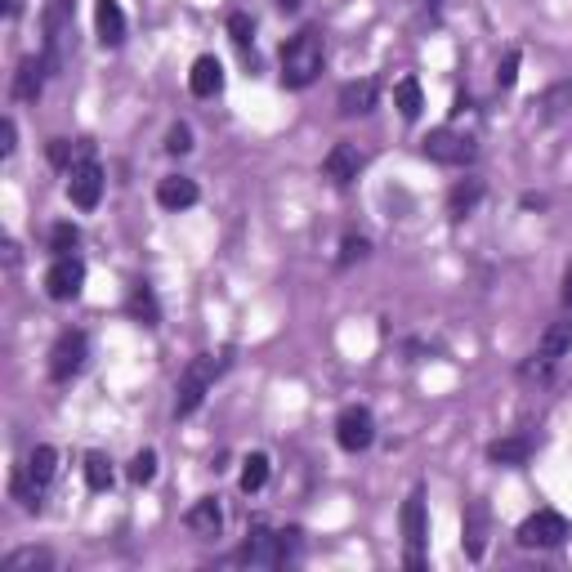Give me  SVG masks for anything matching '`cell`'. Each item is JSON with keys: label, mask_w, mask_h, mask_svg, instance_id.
Returning a JSON list of instances; mask_svg holds the SVG:
<instances>
[{"label": "cell", "mask_w": 572, "mask_h": 572, "mask_svg": "<svg viewBox=\"0 0 572 572\" xmlns=\"http://www.w3.org/2000/svg\"><path fill=\"white\" fill-rule=\"evenodd\" d=\"M300 555V532H273L264 523H255L251 537L242 541L237 550V564H251V568H286L291 559Z\"/></svg>", "instance_id": "2"}, {"label": "cell", "mask_w": 572, "mask_h": 572, "mask_svg": "<svg viewBox=\"0 0 572 572\" xmlns=\"http://www.w3.org/2000/svg\"><path fill=\"white\" fill-rule=\"evenodd\" d=\"M362 161H367V157H362L358 143H336V148L322 157V175H327L336 188H345V184H354V179H358Z\"/></svg>", "instance_id": "14"}, {"label": "cell", "mask_w": 572, "mask_h": 572, "mask_svg": "<svg viewBox=\"0 0 572 572\" xmlns=\"http://www.w3.org/2000/svg\"><path fill=\"white\" fill-rule=\"evenodd\" d=\"M23 14V0H5V18H18Z\"/></svg>", "instance_id": "38"}, {"label": "cell", "mask_w": 572, "mask_h": 572, "mask_svg": "<svg viewBox=\"0 0 572 572\" xmlns=\"http://www.w3.org/2000/svg\"><path fill=\"white\" fill-rule=\"evenodd\" d=\"M68 36H72V0H50L45 5V63L59 72L68 63Z\"/></svg>", "instance_id": "7"}, {"label": "cell", "mask_w": 572, "mask_h": 572, "mask_svg": "<svg viewBox=\"0 0 572 572\" xmlns=\"http://www.w3.org/2000/svg\"><path fill=\"white\" fill-rule=\"evenodd\" d=\"M68 197H72V206L76 211H94L99 206V197H103V184H108V175H103V166L99 161H81L76 170H68Z\"/></svg>", "instance_id": "13"}, {"label": "cell", "mask_w": 572, "mask_h": 572, "mask_svg": "<svg viewBox=\"0 0 572 572\" xmlns=\"http://www.w3.org/2000/svg\"><path fill=\"white\" fill-rule=\"evenodd\" d=\"M228 36H233L237 50H251V41H255V23H251V14L233 9V14H228Z\"/></svg>", "instance_id": "31"}, {"label": "cell", "mask_w": 572, "mask_h": 572, "mask_svg": "<svg viewBox=\"0 0 572 572\" xmlns=\"http://www.w3.org/2000/svg\"><path fill=\"white\" fill-rule=\"evenodd\" d=\"M85 483H90V492H108L112 488V461L103 452L85 456Z\"/></svg>", "instance_id": "29"}, {"label": "cell", "mask_w": 572, "mask_h": 572, "mask_svg": "<svg viewBox=\"0 0 572 572\" xmlns=\"http://www.w3.org/2000/svg\"><path fill=\"white\" fill-rule=\"evenodd\" d=\"M336 443L345 447V452H367V447L376 443V416H371L367 407H345V412L336 416Z\"/></svg>", "instance_id": "11"}, {"label": "cell", "mask_w": 572, "mask_h": 572, "mask_svg": "<svg viewBox=\"0 0 572 572\" xmlns=\"http://www.w3.org/2000/svg\"><path fill=\"white\" fill-rule=\"evenodd\" d=\"M362 255H367V237H354V233H349L345 242H340V255H336V264H340V269H349V264H358Z\"/></svg>", "instance_id": "34"}, {"label": "cell", "mask_w": 572, "mask_h": 572, "mask_svg": "<svg viewBox=\"0 0 572 572\" xmlns=\"http://www.w3.org/2000/svg\"><path fill=\"white\" fill-rule=\"evenodd\" d=\"M572 537V523L559 510H537L519 523V546L523 550H555Z\"/></svg>", "instance_id": "5"}, {"label": "cell", "mask_w": 572, "mask_h": 572, "mask_svg": "<svg viewBox=\"0 0 572 572\" xmlns=\"http://www.w3.org/2000/svg\"><path fill=\"white\" fill-rule=\"evenodd\" d=\"M152 479H157V452H139L135 461H130V483L143 488V483H152Z\"/></svg>", "instance_id": "33"}, {"label": "cell", "mask_w": 572, "mask_h": 572, "mask_svg": "<svg viewBox=\"0 0 572 572\" xmlns=\"http://www.w3.org/2000/svg\"><path fill=\"white\" fill-rule=\"evenodd\" d=\"M76 242H81L76 224H54V228H50V251H54V255H72Z\"/></svg>", "instance_id": "32"}, {"label": "cell", "mask_w": 572, "mask_h": 572, "mask_svg": "<svg viewBox=\"0 0 572 572\" xmlns=\"http://www.w3.org/2000/svg\"><path fill=\"white\" fill-rule=\"evenodd\" d=\"M421 152L438 166H470L474 161V139L470 135H456V130H429L421 139Z\"/></svg>", "instance_id": "10"}, {"label": "cell", "mask_w": 572, "mask_h": 572, "mask_svg": "<svg viewBox=\"0 0 572 572\" xmlns=\"http://www.w3.org/2000/svg\"><path fill=\"white\" fill-rule=\"evenodd\" d=\"M514 81H519V50H505V59L497 68V85H501V90H510Z\"/></svg>", "instance_id": "36"}, {"label": "cell", "mask_w": 572, "mask_h": 572, "mask_svg": "<svg viewBox=\"0 0 572 572\" xmlns=\"http://www.w3.org/2000/svg\"><path fill=\"white\" fill-rule=\"evenodd\" d=\"M126 309H130V318H139V322H143V327H157V322H161L157 295H152V286H148V282H139L135 291H130V304H126Z\"/></svg>", "instance_id": "27"}, {"label": "cell", "mask_w": 572, "mask_h": 572, "mask_svg": "<svg viewBox=\"0 0 572 572\" xmlns=\"http://www.w3.org/2000/svg\"><path fill=\"white\" fill-rule=\"evenodd\" d=\"M193 148V130L179 121V126H170V135H166V152H175V157H184V152Z\"/></svg>", "instance_id": "35"}, {"label": "cell", "mask_w": 572, "mask_h": 572, "mask_svg": "<svg viewBox=\"0 0 572 572\" xmlns=\"http://www.w3.org/2000/svg\"><path fill=\"white\" fill-rule=\"evenodd\" d=\"M188 90H193L197 99H215V94L224 90V68H219L215 54H202V59L193 63V72H188Z\"/></svg>", "instance_id": "18"}, {"label": "cell", "mask_w": 572, "mask_h": 572, "mask_svg": "<svg viewBox=\"0 0 572 572\" xmlns=\"http://www.w3.org/2000/svg\"><path fill=\"white\" fill-rule=\"evenodd\" d=\"M479 202H483V179H461V184L447 193V211H452V219L474 215V206Z\"/></svg>", "instance_id": "25"}, {"label": "cell", "mask_w": 572, "mask_h": 572, "mask_svg": "<svg viewBox=\"0 0 572 572\" xmlns=\"http://www.w3.org/2000/svg\"><path fill=\"white\" fill-rule=\"evenodd\" d=\"M278 9H300V0H273Z\"/></svg>", "instance_id": "40"}, {"label": "cell", "mask_w": 572, "mask_h": 572, "mask_svg": "<svg viewBox=\"0 0 572 572\" xmlns=\"http://www.w3.org/2000/svg\"><path fill=\"white\" fill-rule=\"evenodd\" d=\"M85 358H90V336L85 331H63L50 349V380L54 385H68L72 376H81Z\"/></svg>", "instance_id": "8"}, {"label": "cell", "mask_w": 572, "mask_h": 572, "mask_svg": "<svg viewBox=\"0 0 572 572\" xmlns=\"http://www.w3.org/2000/svg\"><path fill=\"white\" fill-rule=\"evenodd\" d=\"M81 286H85V264L76 260V255H54L50 273H45V295L59 300V304H68V300L81 295Z\"/></svg>", "instance_id": "12"}, {"label": "cell", "mask_w": 572, "mask_h": 572, "mask_svg": "<svg viewBox=\"0 0 572 572\" xmlns=\"http://www.w3.org/2000/svg\"><path fill=\"white\" fill-rule=\"evenodd\" d=\"M488 456H492L497 465H528V456H532V438H528V434L497 438V443L488 447Z\"/></svg>", "instance_id": "26"}, {"label": "cell", "mask_w": 572, "mask_h": 572, "mask_svg": "<svg viewBox=\"0 0 572 572\" xmlns=\"http://www.w3.org/2000/svg\"><path fill=\"white\" fill-rule=\"evenodd\" d=\"M564 304L572 309V264H568V273H564Z\"/></svg>", "instance_id": "39"}, {"label": "cell", "mask_w": 572, "mask_h": 572, "mask_svg": "<svg viewBox=\"0 0 572 572\" xmlns=\"http://www.w3.org/2000/svg\"><path fill=\"white\" fill-rule=\"evenodd\" d=\"M425 537H429V528H425V492L416 488L412 497L403 501V550H407V568H412V572L425 568Z\"/></svg>", "instance_id": "9"}, {"label": "cell", "mask_w": 572, "mask_h": 572, "mask_svg": "<svg viewBox=\"0 0 572 572\" xmlns=\"http://www.w3.org/2000/svg\"><path fill=\"white\" fill-rule=\"evenodd\" d=\"M94 27H99L103 45H121L126 41V9H121L117 0H99V5H94Z\"/></svg>", "instance_id": "19"}, {"label": "cell", "mask_w": 572, "mask_h": 572, "mask_svg": "<svg viewBox=\"0 0 572 572\" xmlns=\"http://www.w3.org/2000/svg\"><path fill=\"white\" fill-rule=\"evenodd\" d=\"M532 108H537V117H541V121H555V117H564V112H572V76H564V81H555L546 94H541L537 103H532Z\"/></svg>", "instance_id": "22"}, {"label": "cell", "mask_w": 572, "mask_h": 572, "mask_svg": "<svg viewBox=\"0 0 572 572\" xmlns=\"http://www.w3.org/2000/svg\"><path fill=\"white\" fill-rule=\"evenodd\" d=\"M376 99H380V81L376 76H362V81L340 85L336 108H340V117H367V112L376 108Z\"/></svg>", "instance_id": "16"}, {"label": "cell", "mask_w": 572, "mask_h": 572, "mask_svg": "<svg viewBox=\"0 0 572 572\" xmlns=\"http://www.w3.org/2000/svg\"><path fill=\"white\" fill-rule=\"evenodd\" d=\"M269 483V456L264 452H251L242 461V492H260Z\"/></svg>", "instance_id": "30"}, {"label": "cell", "mask_w": 572, "mask_h": 572, "mask_svg": "<svg viewBox=\"0 0 572 572\" xmlns=\"http://www.w3.org/2000/svg\"><path fill=\"white\" fill-rule=\"evenodd\" d=\"M50 166L59 170H76L81 161H90V139H50Z\"/></svg>", "instance_id": "24"}, {"label": "cell", "mask_w": 572, "mask_h": 572, "mask_svg": "<svg viewBox=\"0 0 572 572\" xmlns=\"http://www.w3.org/2000/svg\"><path fill=\"white\" fill-rule=\"evenodd\" d=\"M197 184L188 175H166L157 184V206H166V211H188V206H197Z\"/></svg>", "instance_id": "17"}, {"label": "cell", "mask_w": 572, "mask_h": 572, "mask_svg": "<svg viewBox=\"0 0 572 572\" xmlns=\"http://www.w3.org/2000/svg\"><path fill=\"white\" fill-rule=\"evenodd\" d=\"M184 528L197 532V537H219V528H224V510H219V501L215 497H202L193 510L184 514Z\"/></svg>", "instance_id": "20"}, {"label": "cell", "mask_w": 572, "mask_h": 572, "mask_svg": "<svg viewBox=\"0 0 572 572\" xmlns=\"http://www.w3.org/2000/svg\"><path fill=\"white\" fill-rule=\"evenodd\" d=\"M5 572H50L54 568V550L45 546H23L14 550V555H5V564H0Z\"/></svg>", "instance_id": "23"}, {"label": "cell", "mask_w": 572, "mask_h": 572, "mask_svg": "<svg viewBox=\"0 0 572 572\" xmlns=\"http://www.w3.org/2000/svg\"><path fill=\"white\" fill-rule=\"evenodd\" d=\"M394 103H398V112H403L407 121H416V117H421V108H425L421 81H416V76H403V81L394 85Z\"/></svg>", "instance_id": "28"}, {"label": "cell", "mask_w": 572, "mask_h": 572, "mask_svg": "<svg viewBox=\"0 0 572 572\" xmlns=\"http://www.w3.org/2000/svg\"><path fill=\"white\" fill-rule=\"evenodd\" d=\"M465 550H470V559H483V550H488V505L483 501L465 505Z\"/></svg>", "instance_id": "21"}, {"label": "cell", "mask_w": 572, "mask_h": 572, "mask_svg": "<svg viewBox=\"0 0 572 572\" xmlns=\"http://www.w3.org/2000/svg\"><path fill=\"white\" fill-rule=\"evenodd\" d=\"M54 470H59V452L54 447H32L27 452V461L18 465V474H14V501H23L27 510H41V497H45V488L54 483Z\"/></svg>", "instance_id": "4"}, {"label": "cell", "mask_w": 572, "mask_h": 572, "mask_svg": "<svg viewBox=\"0 0 572 572\" xmlns=\"http://www.w3.org/2000/svg\"><path fill=\"white\" fill-rule=\"evenodd\" d=\"M14 135H18V130H14V121L5 117V126H0V152H5V157H9V152H14Z\"/></svg>", "instance_id": "37"}, {"label": "cell", "mask_w": 572, "mask_h": 572, "mask_svg": "<svg viewBox=\"0 0 572 572\" xmlns=\"http://www.w3.org/2000/svg\"><path fill=\"white\" fill-rule=\"evenodd\" d=\"M322 63H327V45H322L318 27H304L291 41L282 45V85L286 90H309L322 76Z\"/></svg>", "instance_id": "1"}, {"label": "cell", "mask_w": 572, "mask_h": 572, "mask_svg": "<svg viewBox=\"0 0 572 572\" xmlns=\"http://www.w3.org/2000/svg\"><path fill=\"white\" fill-rule=\"evenodd\" d=\"M568 349H572V318H559L555 327L541 336V345H537V354H532V362H523V367H519V376L523 380H550L555 362L564 358Z\"/></svg>", "instance_id": "6"}, {"label": "cell", "mask_w": 572, "mask_h": 572, "mask_svg": "<svg viewBox=\"0 0 572 572\" xmlns=\"http://www.w3.org/2000/svg\"><path fill=\"white\" fill-rule=\"evenodd\" d=\"M228 367V354H202L193 358L184 367V376H179V389H175V416L184 421V416H193L197 407L206 403V394L215 389V380L224 376Z\"/></svg>", "instance_id": "3"}, {"label": "cell", "mask_w": 572, "mask_h": 572, "mask_svg": "<svg viewBox=\"0 0 572 572\" xmlns=\"http://www.w3.org/2000/svg\"><path fill=\"white\" fill-rule=\"evenodd\" d=\"M45 76H54L50 63H45V54H27V59L18 63V72H14V99L18 103H36L41 99V90H45Z\"/></svg>", "instance_id": "15"}]
</instances>
